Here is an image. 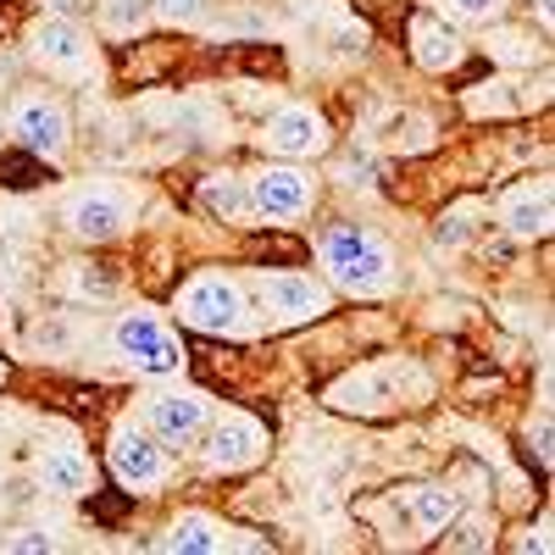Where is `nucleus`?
<instances>
[{"instance_id": "nucleus-1", "label": "nucleus", "mask_w": 555, "mask_h": 555, "mask_svg": "<svg viewBox=\"0 0 555 555\" xmlns=\"http://www.w3.org/2000/svg\"><path fill=\"white\" fill-rule=\"evenodd\" d=\"M322 267L334 272V284L350 295H378L389 289V250L378 240H366L361 228H339L322 240Z\"/></svg>"}, {"instance_id": "nucleus-2", "label": "nucleus", "mask_w": 555, "mask_h": 555, "mask_svg": "<svg viewBox=\"0 0 555 555\" xmlns=\"http://www.w3.org/2000/svg\"><path fill=\"white\" fill-rule=\"evenodd\" d=\"M178 311L201 334H245V300L228 278H195V284L183 289Z\"/></svg>"}, {"instance_id": "nucleus-3", "label": "nucleus", "mask_w": 555, "mask_h": 555, "mask_svg": "<svg viewBox=\"0 0 555 555\" xmlns=\"http://www.w3.org/2000/svg\"><path fill=\"white\" fill-rule=\"evenodd\" d=\"M117 350L139 366V373H178V366H183L178 339L162 328L156 317H122L117 322Z\"/></svg>"}, {"instance_id": "nucleus-4", "label": "nucleus", "mask_w": 555, "mask_h": 555, "mask_svg": "<svg viewBox=\"0 0 555 555\" xmlns=\"http://www.w3.org/2000/svg\"><path fill=\"white\" fill-rule=\"evenodd\" d=\"M112 473L128 483V489H151L167 478V455L151 434H139V428H117L112 434Z\"/></svg>"}, {"instance_id": "nucleus-5", "label": "nucleus", "mask_w": 555, "mask_h": 555, "mask_svg": "<svg viewBox=\"0 0 555 555\" xmlns=\"http://www.w3.org/2000/svg\"><path fill=\"white\" fill-rule=\"evenodd\" d=\"M250 206L267 217H300L311 206V178L295 167H267L250 178Z\"/></svg>"}, {"instance_id": "nucleus-6", "label": "nucleus", "mask_w": 555, "mask_h": 555, "mask_svg": "<svg viewBox=\"0 0 555 555\" xmlns=\"http://www.w3.org/2000/svg\"><path fill=\"white\" fill-rule=\"evenodd\" d=\"M34 56H39L44 67L83 73V67H89V39H83V28L67 23V17H44V23L34 28Z\"/></svg>"}, {"instance_id": "nucleus-7", "label": "nucleus", "mask_w": 555, "mask_h": 555, "mask_svg": "<svg viewBox=\"0 0 555 555\" xmlns=\"http://www.w3.org/2000/svg\"><path fill=\"white\" fill-rule=\"evenodd\" d=\"M122 222H128V201L112 190H89L67 206V228L78 240H112V234H122Z\"/></svg>"}, {"instance_id": "nucleus-8", "label": "nucleus", "mask_w": 555, "mask_h": 555, "mask_svg": "<svg viewBox=\"0 0 555 555\" xmlns=\"http://www.w3.org/2000/svg\"><path fill=\"white\" fill-rule=\"evenodd\" d=\"M261 300H267L278 317H289V322L328 311V289L311 284V278H300V272H272V278H261Z\"/></svg>"}, {"instance_id": "nucleus-9", "label": "nucleus", "mask_w": 555, "mask_h": 555, "mask_svg": "<svg viewBox=\"0 0 555 555\" xmlns=\"http://www.w3.org/2000/svg\"><path fill=\"white\" fill-rule=\"evenodd\" d=\"M12 133L39 156H62L67 151V117L51 101H23L17 117H12Z\"/></svg>"}, {"instance_id": "nucleus-10", "label": "nucleus", "mask_w": 555, "mask_h": 555, "mask_svg": "<svg viewBox=\"0 0 555 555\" xmlns=\"http://www.w3.org/2000/svg\"><path fill=\"white\" fill-rule=\"evenodd\" d=\"M256 455H261V428L250 423V416H228V423L211 434V444H206V467L234 473V467H250Z\"/></svg>"}, {"instance_id": "nucleus-11", "label": "nucleus", "mask_w": 555, "mask_h": 555, "mask_svg": "<svg viewBox=\"0 0 555 555\" xmlns=\"http://www.w3.org/2000/svg\"><path fill=\"white\" fill-rule=\"evenodd\" d=\"M267 139H272V151H284V156H311V151L328 145V122H322L311 106H289V112L272 117Z\"/></svg>"}, {"instance_id": "nucleus-12", "label": "nucleus", "mask_w": 555, "mask_h": 555, "mask_svg": "<svg viewBox=\"0 0 555 555\" xmlns=\"http://www.w3.org/2000/svg\"><path fill=\"white\" fill-rule=\"evenodd\" d=\"M206 423V405L201 395H156L151 400V428L167 439V444H190Z\"/></svg>"}, {"instance_id": "nucleus-13", "label": "nucleus", "mask_w": 555, "mask_h": 555, "mask_svg": "<svg viewBox=\"0 0 555 555\" xmlns=\"http://www.w3.org/2000/svg\"><path fill=\"white\" fill-rule=\"evenodd\" d=\"M39 483L51 489V494H62V500L89 494V461L78 450H44L39 455Z\"/></svg>"}, {"instance_id": "nucleus-14", "label": "nucleus", "mask_w": 555, "mask_h": 555, "mask_svg": "<svg viewBox=\"0 0 555 555\" xmlns=\"http://www.w3.org/2000/svg\"><path fill=\"white\" fill-rule=\"evenodd\" d=\"M505 228H512L517 240H539L550 234V190L539 183V190H522L505 201Z\"/></svg>"}, {"instance_id": "nucleus-15", "label": "nucleus", "mask_w": 555, "mask_h": 555, "mask_svg": "<svg viewBox=\"0 0 555 555\" xmlns=\"http://www.w3.org/2000/svg\"><path fill=\"white\" fill-rule=\"evenodd\" d=\"M162 550H183V555H217V550H222V533H217V522H206V517H178V522L167 528Z\"/></svg>"}, {"instance_id": "nucleus-16", "label": "nucleus", "mask_w": 555, "mask_h": 555, "mask_svg": "<svg viewBox=\"0 0 555 555\" xmlns=\"http://www.w3.org/2000/svg\"><path fill=\"white\" fill-rule=\"evenodd\" d=\"M416 62H423L428 73H444L461 62V39L439 23H416Z\"/></svg>"}, {"instance_id": "nucleus-17", "label": "nucleus", "mask_w": 555, "mask_h": 555, "mask_svg": "<svg viewBox=\"0 0 555 555\" xmlns=\"http://www.w3.org/2000/svg\"><path fill=\"white\" fill-rule=\"evenodd\" d=\"M201 206H206V211H217V217H228V222H234V217H245V211H256L245 183H240V178H222V172L201 183Z\"/></svg>"}, {"instance_id": "nucleus-18", "label": "nucleus", "mask_w": 555, "mask_h": 555, "mask_svg": "<svg viewBox=\"0 0 555 555\" xmlns=\"http://www.w3.org/2000/svg\"><path fill=\"white\" fill-rule=\"evenodd\" d=\"M455 512H461V500H455L450 489H416V494H411V517L423 522L428 533H444V528L455 522Z\"/></svg>"}, {"instance_id": "nucleus-19", "label": "nucleus", "mask_w": 555, "mask_h": 555, "mask_svg": "<svg viewBox=\"0 0 555 555\" xmlns=\"http://www.w3.org/2000/svg\"><path fill=\"white\" fill-rule=\"evenodd\" d=\"M151 17V0H106V28L112 34H139Z\"/></svg>"}, {"instance_id": "nucleus-20", "label": "nucleus", "mask_w": 555, "mask_h": 555, "mask_svg": "<svg viewBox=\"0 0 555 555\" xmlns=\"http://www.w3.org/2000/svg\"><path fill=\"white\" fill-rule=\"evenodd\" d=\"M334 400H339V405H361V411H373V405H384L389 395H384V378H350V384H339V389H334Z\"/></svg>"}, {"instance_id": "nucleus-21", "label": "nucleus", "mask_w": 555, "mask_h": 555, "mask_svg": "<svg viewBox=\"0 0 555 555\" xmlns=\"http://www.w3.org/2000/svg\"><path fill=\"white\" fill-rule=\"evenodd\" d=\"M151 12H156L162 23L190 28V23H201V17H206V0H151Z\"/></svg>"}, {"instance_id": "nucleus-22", "label": "nucleus", "mask_w": 555, "mask_h": 555, "mask_svg": "<svg viewBox=\"0 0 555 555\" xmlns=\"http://www.w3.org/2000/svg\"><path fill=\"white\" fill-rule=\"evenodd\" d=\"M7 550H17V555H51V550H56V539H51V533H12V539H7Z\"/></svg>"}, {"instance_id": "nucleus-23", "label": "nucleus", "mask_w": 555, "mask_h": 555, "mask_svg": "<svg viewBox=\"0 0 555 555\" xmlns=\"http://www.w3.org/2000/svg\"><path fill=\"white\" fill-rule=\"evenodd\" d=\"M494 51H500L505 62H533V44L517 39V34H500V39H494Z\"/></svg>"}, {"instance_id": "nucleus-24", "label": "nucleus", "mask_w": 555, "mask_h": 555, "mask_svg": "<svg viewBox=\"0 0 555 555\" xmlns=\"http://www.w3.org/2000/svg\"><path fill=\"white\" fill-rule=\"evenodd\" d=\"M467 234H473V211H455V217L439 228V245H461Z\"/></svg>"}, {"instance_id": "nucleus-25", "label": "nucleus", "mask_w": 555, "mask_h": 555, "mask_svg": "<svg viewBox=\"0 0 555 555\" xmlns=\"http://www.w3.org/2000/svg\"><path fill=\"white\" fill-rule=\"evenodd\" d=\"M450 12H455V17H494L500 0H450Z\"/></svg>"}, {"instance_id": "nucleus-26", "label": "nucleus", "mask_w": 555, "mask_h": 555, "mask_svg": "<svg viewBox=\"0 0 555 555\" xmlns=\"http://www.w3.org/2000/svg\"><path fill=\"white\" fill-rule=\"evenodd\" d=\"M455 544H461V550H483L489 539H483V528H478V522H467V528L455 533Z\"/></svg>"}, {"instance_id": "nucleus-27", "label": "nucleus", "mask_w": 555, "mask_h": 555, "mask_svg": "<svg viewBox=\"0 0 555 555\" xmlns=\"http://www.w3.org/2000/svg\"><path fill=\"white\" fill-rule=\"evenodd\" d=\"M51 7H56V12H73V7H78V0H51Z\"/></svg>"}]
</instances>
